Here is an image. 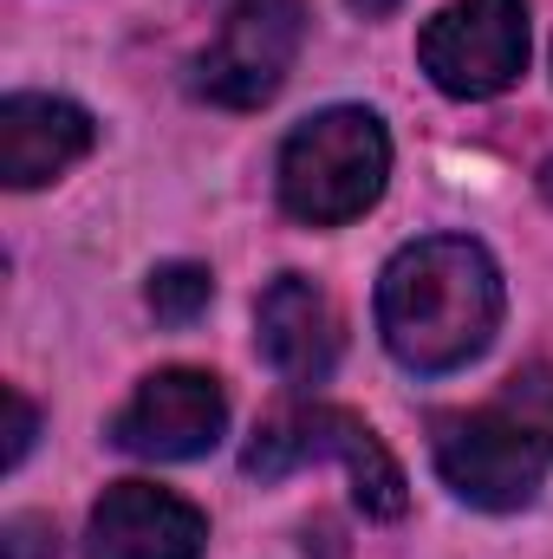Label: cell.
Listing matches in <instances>:
<instances>
[{
    "mask_svg": "<svg viewBox=\"0 0 553 559\" xmlns=\"http://www.w3.org/2000/svg\"><path fill=\"white\" fill-rule=\"evenodd\" d=\"M143 299H150V312H156L163 325H189L196 312H209V299H215V274L196 267V261H169V267L150 274Z\"/></svg>",
    "mask_w": 553,
    "mask_h": 559,
    "instance_id": "cell-11",
    "label": "cell"
},
{
    "mask_svg": "<svg viewBox=\"0 0 553 559\" xmlns=\"http://www.w3.org/2000/svg\"><path fill=\"white\" fill-rule=\"evenodd\" d=\"M255 338H261V358L286 384H326L332 365H339V345H345L339 306L306 274L268 280V293L255 306Z\"/></svg>",
    "mask_w": 553,
    "mask_h": 559,
    "instance_id": "cell-9",
    "label": "cell"
},
{
    "mask_svg": "<svg viewBox=\"0 0 553 559\" xmlns=\"http://www.w3.org/2000/svg\"><path fill=\"white\" fill-rule=\"evenodd\" d=\"M280 209L306 228H345L358 222L385 182H391V138L385 118L365 105H332L306 118L280 143Z\"/></svg>",
    "mask_w": 553,
    "mask_h": 559,
    "instance_id": "cell-2",
    "label": "cell"
},
{
    "mask_svg": "<svg viewBox=\"0 0 553 559\" xmlns=\"http://www.w3.org/2000/svg\"><path fill=\"white\" fill-rule=\"evenodd\" d=\"M502 411L528 423V429H534V442L553 455V371H548V365L515 371V378H508V391H502Z\"/></svg>",
    "mask_w": 553,
    "mask_h": 559,
    "instance_id": "cell-12",
    "label": "cell"
},
{
    "mask_svg": "<svg viewBox=\"0 0 553 559\" xmlns=\"http://www.w3.org/2000/svg\"><path fill=\"white\" fill-rule=\"evenodd\" d=\"M306 462H339L345 481H352V501L372 514V521H398L404 514V468L398 455L378 442V429L339 404H280L274 417H261L242 468L261 475V481H280Z\"/></svg>",
    "mask_w": 553,
    "mask_h": 559,
    "instance_id": "cell-3",
    "label": "cell"
},
{
    "mask_svg": "<svg viewBox=\"0 0 553 559\" xmlns=\"http://www.w3.org/2000/svg\"><path fill=\"white\" fill-rule=\"evenodd\" d=\"M541 195H548V202H553V156H548V163H541Z\"/></svg>",
    "mask_w": 553,
    "mask_h": 559,
    "instance_id": "cell-15",
    "label": "cell"
},
{
    "mask_svg": "<svg viewBox=\"0 0 553 559\" xmlns=\"http://www.w3.org/2000/svg\"><path fill=\"white\" fill-rule=\"evenodd\" d=\"M92 118L72 98H46V92H13L0 105V182L7 189H39L59 169H72L92 150Z\"/></svg>",
    "mask_w": 553,
    "mask_h": 559,
    "instance_id": "cell-10",
    "label": "cell"
},
{
    "mask_svg": "<svg viewBox=\"0 0 553 559\" xmlns=\"http://www.w3.org/2000/svg\"><path fill=\"white\" fill-rule=\"evenodd\" d=\"M430 455H436V475L449 481V495L482 508V514L528 508L541 495V468H548V449L534 442V429L508 417L502 404L436 411L430 417Z\"/></svg>",
    "mask_w": 553,
    "mask_h": 559,
    "instance_id": "cell-4",
    "label": "cell"
},
{
    "mask_svg": "<svg viewBox=\"0 0 553 559\" xmlns=\"http://www.w3.org/2000/svg\"><path fill=\"white\" fill-rule=\"evenodd\" d=\"M306 39V7L299 0H228L215 46L196 59V98L222 111H261L286 85L293 59Z\"/></svg>",
    "mask_w": 553,
    "mask_h": 559,
    "instance_id": "cell-6",
    "label": "cell"
},
{
    "mask_svg": "<svg viewBox=\"0 0 553 559\" xmlns=\"http://www.w3.org/2000/svg\"><path fill=\"white\" fill-rule=\"evenodd\" d=\"M502 325V274L482 241L430 235L391 254L378 280V332L404 371L443 378L495 345Z\"/></svg>",
    "mask_w": 553,
    "mask_h": 559,
    "instance_id": "cell-1",
    "label": "cell"
},
{
    "mask_svg": "<svg viewBox=\"0 0 553 559\" xmlns=\"http://www.w3.org/2000/svg\"><path fill=\"white\" fill-rule=\"evenodd\" d=\"M352 7H365V13H385V7H398V0H352Z\"/></svg>",
    "mask_w": 553,
    "mask_h": 559,
    "instance_id": "cell-16",
    "label": "cell"
},
{
    "mask_svg": "<svg viewBox=\"0 0 553 559\" xmlns=\"http://www.w3.org/2000/svg\"><path fill=\"white\" fill-rule=\"evenodd\" d=\"M228 429V391L215 371L196 365H169L156 378H143L138 397L111 417V442L143 462H196L222 442Z\"/></svg>",
    "mask_w": 553,
    "mask_h": 559,
    "instance_id": "cell-7",
    "label": "cell"
},
{
    "mask_svg": "<svg viewBox=\"0 0 553 559\" xmlns=\"http://www.w3.org/2000/svg\"><path fill=\"white\" fill-rule=\"evenodd\" d=\"M416 59L449 98H502L528 72V7L521 0H449L416 33Z\"/></svg>",
    "mask_w": 553,
    "mask_h": 559,
    "instance_id": "cell-5",
    "label": "cell"
},
{
    "mask_svg": "<svg viewBox=\"0 0 553 559\" xmlns=\"http://www.w3.org/2000/svg\"><path fill=\"white\" fill-rule=\"evenodd\" d=\"M0 559H59V534L46 514H13L0 527Z\"/></svg>",
    "mask_w": 553,
    "mask_h": 559,
    "instance_id": "cell-13",
    "label": "cell"
},
{
    "mask_svg": "<svg viewBox=\"0 0 553 559\" xmlns=\"http://www.w3.org/2000/svg\"><path fill=\"white\" fill-rule=\"evenodd\" d=\"M0 404H7V468H20L26 449H33V436H39V411L26 404V391H7Z\"/></svg>",
    "mask_w": 553,
    "mask_h": 559,
    "instance_id": "cell-14",
    "label": "cell"
},
{
    "mask_svg": "<svg viewBox=\"0 0 553 559\" xmlns=\"http://www.w3.org/2000/svg\"><path fill=\"white\" fill-rule=\"evenodd\" d=\"M202 508L156 481H111L85 527V559H202Z\"/></svg>",
    "mask_w": 553,
    "mask_h": 559,
    "instance_id": "cell-8",
    "label": "cell"
}]
</instances>
